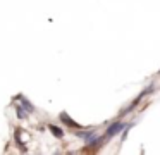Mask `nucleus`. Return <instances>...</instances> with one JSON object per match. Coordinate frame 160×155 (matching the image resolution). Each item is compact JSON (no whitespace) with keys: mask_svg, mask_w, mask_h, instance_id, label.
I'll return each instance as SVG.
<instances>
[{"mask_svg":"<svg viewBox=\"0 0 160 155\" xmlns=\"http://www.w3.org/2000/svg\"><path fill=\"white\" fill-rule=\"evenodd\" d=\"M122 127H124V126H122L121 122H115V124H112V126L107 129V136H114V134H117L119 131L122 129Z\"/></svg>","mask_w":160,"mask_h":155,"instance_id":"obj_1","label":"nucleus"},{"mask_svg":"<svg viewBox=\"0 0 160 155\" xmlns=\"http://www.w3.org/2000/svg\"><path fill=\"white\" fill-rule=\"evenodd\" d=\"M50 131H53L55 136H62V131H60L59 127H55V126H50Z\"/></svg>","mask_w":160,"mask_h":155,"instance_id":"obj_2","label":"nucleus"}]
</instances>
